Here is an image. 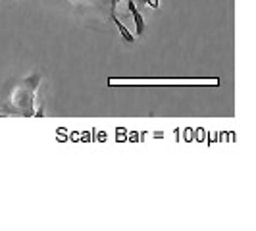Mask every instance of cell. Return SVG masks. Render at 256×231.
<instances>
[{
	"mask_svg": "<svg viewBox=\"0 0 256 231\" xmlns=\"http://www.w3.org/2000/svg\"><path fill=\"white\" fill-rule=\"evenodd\" d=\"M128 8H129V14L133 16V24H135V29H137V35L141 37L144 35V18H142L141 10L137 8V4L133 2V0H128Z\"/></svg>",
	"mask_w": 256,
	"mask_h": 231,
	"instance_id": "6da1fadb",
	"label": "cell"
},
{
	"mask_svg": "<svg viewBox=\"0 0 256 231\" xmlns=\"http://www.w3.org/2000/svg\"><path fill=\"white\" fill-rule=\"evenodd\" d=\"M112 22H114L116 27H118V31H120L122 38H124L126 42H129V44H133V42H135V37H133V33H131V31H129L128 27L124 26V24H122L120 20H118V16H116L114 12H112Z\"/></svg>",
	"mask_w": 256,
	"mask_h": 231,
	"instance_id": "7a4b0ae2",
	"label": "cell"
},
{
	"mask_svg": "<svg viewBox=\"0 0 256 231\" xmlns=\"http://www.w3.org/2000/svg\"><path fill=\"white\" fill-rule=\"evenodd\" d=\"M135 4H137V8H144V6H150V8H158V6H160V2H158V0H137Z\"/></svg>",
	"mask_w": 256,
	"mask_h": 231,
	"instance_id": "3957f363",
	"label": "cell"
}]
</instances>
